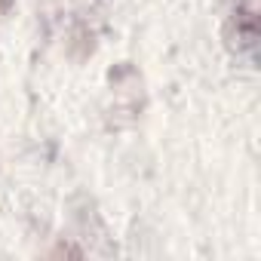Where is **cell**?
I'll return each mask as SVG.
<instances>
[{"label":"cell","instance_id":"cell-1","mask_svg":"<svg viewBox=\"0 0 261 261\" xmlns=\"http://www.w3.org/2000/svg\"><path fill=\"white\" fill-rule=\"evenodd\" d=\"M221 37H224V46H227V53L233 59H243L246 65L255 68V62H258V43H261L255 0H230Z\"/></svg>","mask_w":261,"mask_h":261},{"label":"cell","instance_id":"cell-2","mask_svg":"<svg viewBox=\"0 0 261 261\" xmlns=\"http://www.w3.org/2000/svg\"><path fill=\"white\" fill-rule=\"evenodd\" d=\"M53 255H83V249L74 246V243H59V246L53 249Z\"/></svg>","mask_w":261,"mask_h":261},{"label":"cell","instance_id":"cell-3","mask_svg":"<svg viewBox=\"0 0 261 261\" xmlns=\"http://www.w3.org/2000/svg\"><path fill=\"white\" fill-rule=\"evenodd\" d=\"M13 4H16V0H0V16H7L13 10Z\"/></svg>","mask_w":261,"mask_h":261}]
</instances>
